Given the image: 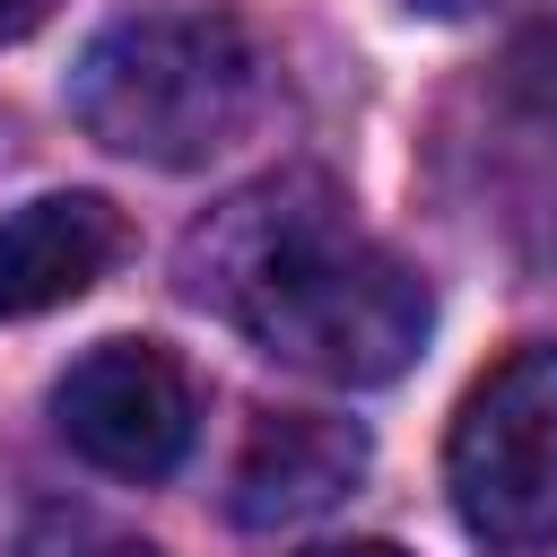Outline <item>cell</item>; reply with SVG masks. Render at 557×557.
<instances>
[{"label": "cell", "mask_w": 557, "mask_h": 557, "mask_svg": "<svg viewBox=\"0 0 557 557\" xmlns=\"http://www.w3.org/2000/svg\"><path fill=\"white\" fill-rule=\"evenodd\" d=\"M183 296L235 322L261 357L313 383H392L426 348V278L348 218V191L313 165L226 191L183 235Z\"/></svg>", "instance_id": "1"}, {"label": "cell", "mask_w": 557, "mask_h": 557, "mask_svg": "<svg viewBox=\"0 0 557 557\" xmlns=\"http://www.w3.org/2000/svg\"><path fill=\"white\" fill-rule=\"evenodd\" d=\"M70 113L87 139L139 165H209L261 113V44L226 0L122 9L70 70Z\"/></svg>", "instance_id": "2"}, {"label": "cell", "mask_w": 557, "mask_h": 557, "mask_svg": "<svg viewBox=\"0 0 557 557\" xmlns=\"http://www.w3.org/2000/svg\"><path fill=\"white\" fill-rule=\"evenodd\" d=\"M444 487L487 557L557 548V339L487 366L444 435Z\"/></svg>", "instance_id": "3"}, {"label": "cell", "mask_w": 557, "mask_h": 557, "mask_svg": "<svg viewBox=\"0 0 557 557\" xmlns=\"http://www.w3.org/2000/svg\"><path fill=\"white\" fill-rule=\"evenodd\" d=\"M52 426L104 479H165L191 453L200 400H191V374L174 366V348H157V339H96L61 374Z\"/></svg>", "instance_id": "4"}, {"label": "cell", "mask_w": 557, "mask_h": 557, "mask_svg": "<svg viewBox=\"0 0 557 557\" xmlns=\"http://www.w3.org/2000/svg\"><path fill=\"white\" fill-rule=\"evenodd\" d=\"M374 444L357 418H331V409H270L252 418L244 453H235V487H226V513L244 531H287V522H313L331 513L339 496H357Z\"/></svg>", "instance_id": "5"}, {"label": "cell", "mask_w": 557, "mask_h": 557, "mask_svg": "<svg viewBox=\"0 0 557 557\" xmlns=\"http://www.w3.org/2000/svg\"><path fill=\"white\" fill-rule=\"evenodd\" d=\"M122 261V209L96 191H44L0 218V322L87 296Z\"/></svg>", "instance_id": "6"}, {"label": "cell", "mask_w": 557, "mask_h": 557, "mask_svg": "<svg viewBox=\"0 0 557 557\" xmlns=\"http://www.w3.org/2000/svg\"><path fill=\"white\" fill-rule=\"evenodd\" d=\"M505 96H513L540 131H557V17H540V26H522V35L505 44Z\"/></svg>", "instance_id": "7"}, {"label": "cell", "mask_w": 557, "mask_h": 557, "mask_svg": "<svg viewBox=\"0 0 557 557\" xmlns=\"http://www.w3.org/2000/svg\"><path fill=\"white\" fill-rule=\"evenodd\" d=\"M17 557H157V548L131 540V531H113V522H96V513L52 505V513H35V531L17 540Z\"/></svg>", "instance_id": "8"}, {"label": "cell", "mask_w": 557, "mask_h": 557, "mask_svg": "<svg viewBox=\"0 0 557 557\" xmlns=\"http://www.w3.org/2000/svg\"><path fill=\"white\" fill-rule=\"evenodd\" d=\"M52 17V0H0V44H17V35H35Z\"/></svg>", "instance_id": "9"}, {"label": "cell", "mask_w": 557, "mask_h": 557, "mask_svg": "<svg viewBox=\"0 0 557 557\" xmlns=\"http://www.w3.org/2000/svg\"><path fill=\"white\" fill-rule=\"evenodd\" d=\"M305 557H409V548H392V540H331V548H305Z\"/></svg>", "instance_id": "10"}, {"label": "cell", "mask_w": 557, "mask_h": 557, "mask_svg": "<svg viewBox=\"0 0 557 557\" xmlns=\"http://www.w3.org/2000/svg\"><path fill=\"white\" fill-rule=\"evenodd\" d=\"M409 9H426V17H479V9H496V0H409Z\"/></svg>", "instance_id": "11"}]
</instances>
